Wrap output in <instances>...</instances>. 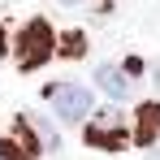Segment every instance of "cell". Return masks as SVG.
Here are the masks:
<instances>
[{
    "mask_svg": "<svg viewBox=\"0 0 160 160\" xmlns=\"http://www.w3.org/2000/svg\"><path fill=\"white\" fill-rule=\"evenodd\" d=\"M43 100L52 104V112L65 126H82V121L91 117V91L78 87V82H48Z\"/></svg>",
    "mask_w": 160,
    "mask_h": 160,
    "instance_id": "obj_1",
    "label": "cell"
},
{
    "mask_svg": "<svg viewBox=\"0 0 160 160\" xmlns=\"http://www.w3.org/2000/svg\"><path fill=\"white\" fill-rule=\"evenodd\" d=\"M87 143L100 147V152H121V147L130 143V134H126V126H121L117 108H104V112L87 126Z\"/></svg>",
    "mask_w": 160,
    "mask_h": 160,
    "instance_id": "obj_3",
    "label": "cell"
},
{
    "mask_svg": "<svg viewBox=\"0 0 160 160\" xmlns=\"http://www.w3.org/2000/svg\"><path fill=\"white\" fill-rule=\"evenodd\" d=\"M95 82H100V91H104L108 100H117V104L134 95V78L126 69H117V65H100V69H95Z\"/></svg>",
    "mask_w": 160,
    "mask_h": 160,
    "instance_id": "obj_4",
    "label": "cell"
},
{
    "mask_svg": "<svg viewBox=\"0 0 160 160\" xmlns=\"http://www.w3.org/2000/svg\"><path fill=\"white\" fill-rule=\"evenodd\" d=\"M0 48H4V35H0Z\"/></svg>",
    "mask_w": 160,
    "mask_h": 160,
    "instance_id": "obj_9",
    "label": "cell"
},
{
    "mask_svg": "<svg viewBox=\"0 0 160 160\" xmlns=\"http://www.w3.org/2000/svg\"><path fill=\"white\" fill-rule=\"evenodd\" d=\"M160 138V100L138 108V121H134V143H143V147H152Z\"/></svg>",
    "mask_w": 160,
    "mask_h": 160,
    "instance_id": "obj_5",
    "label": "cell"
},
{
    "mask_svg": "<svg viewBox=\"0 0 160 160\" xmlns=\"http://www.w3.org/2000/svg\"><path fill=\"white\" fill-rule=\"evenodd\" d=\"M52 48H56V35H52V26H48L43 18L26 22V26L18 30V39H13V52L22 61V69H39V65L52 56Z\"/></svg>",
    "mask_w": 160,
    "mask_h": 160,
    "instance_id": "obj_2",
    "label": "cell"
},
{
    "mask_svg": "<svg viewBox=\"0 0 160 160\" xmlns=\"http://www.w3.org/2000/svg\"><path fill=\"white\" fill-rule=\"evenodd\" d=\"M61 4H69V9H74V4H82V0H61Z\"/></svg>",
    "mask_w": 160,
    "mask_h": 160,
    "instance_id": "obj_8",
    "label": "cell"
},
{
    "mask_svg": "<svg viewBox=\"0 0 160 160\" xmlns=\"http://www.w3.org/2000/svg\"><path fill=\"white\" fill-rule=\"evenodd\" d=\"M0 52H4V48H0Z\"/></svg>",
    "mask_w": 160,
    "mask_h": 160,
    "instance_id": "obj_10",
    "label": "cell"
},
{
    "mask_svg": "<svg viewBox=\"0 0 160 160\" xmlns=\"http://www.w3.org/2000/svg\"><path fill=\"white\" fill-rule=\"evenodd\" d=\"M61 52H65V56H82V52H87V35H82V30H74V35H65Z\"/></svg>",
    "mask_w": 160,
    "mask_h": 160,
    "instance_id": "obj_6",
    "label": "cell"
},
{
    "mask_svg": "<svg viewBox=\"0 0 160 160\" xmlns=\"http://www.w3.org/2000/svg\"><path fill=\"white\" fill-rule=\"evenodd\" d=\"M0 160H35L26 147H18L13 138H0Z\"/></svg>",
    "mask_w": 160,
    "mask_h": 160,
    "instance_id": "obj_7",
    "label": "cell"
}]
</instances>
